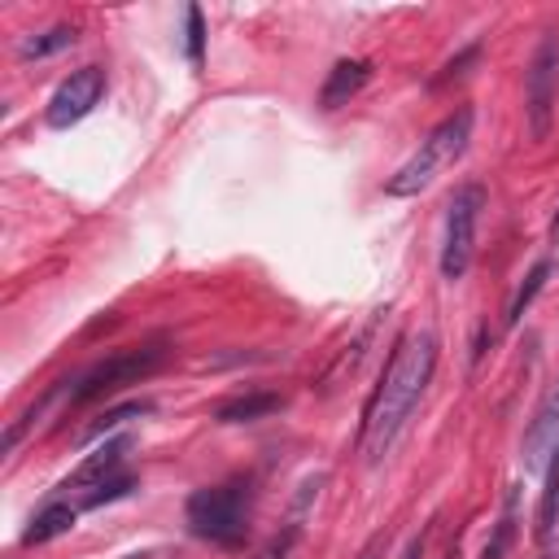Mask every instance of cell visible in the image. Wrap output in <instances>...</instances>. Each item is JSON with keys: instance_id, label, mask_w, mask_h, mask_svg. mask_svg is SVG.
<instances>
[{"instance_id": "cell-20", "label": "cell", "mask_w": 559, "mask_h": 559, "mask_svg": "<svg viewBox=\"0 0 559 559\" xmlns=\"http://www.w3.org/2000/svg\"><path fill=\"white\" fill-rule=\"evenodd\" d=\"M402 559H424V533H419V537H411V546L402 550Z\"/></svg>"}, {"instance_id": "cell-5", "label": "cell", "mask_w": 559, "mask_h": 559, "mask_svg": "<svg viewBox=\"0 0 559 559\" xmlns=\"http://www.w3.org/2000/svg\"><path fill=\"white\" fill-rule=\"evenodd\" d=\"M485 210L480 183H459L445 201V231H441V280H463L476 253V223Z\"/></svg>"}, {"instance_id": "cell-12", "label": "cell", "mask_w": 559, "mask_h": 559, "mask_svg": "<svg viewBox=\"0 0 559 559\" xmlns=\"http://www.w3.org/2000/svg\"><path fill=\"white\" fill-rule=\"evenodd\" d=\"M271 411H280V397H275V393H240V397L223 402V406L214 411V419H218V424H249V419H262V415H271Z\"/></svg>"}, {"instance_id": "cell-11", "label": "cell", "mask_w": 559, "mask_h": 559, "mask_svg": "<svg viewBox=\"0 0 559 559\" xmlns=\"http://www.w3.org/2000/svg\"><path fill=\"white\" fill-rule=\"evenodd\" d=\"M74 520H79V511H74L70 502H48L44 511H35V515H31V524H26L22 542H26V546H44V542H52V537L70 533V528H74Z\"/></svg>"}, {"instance_id": "cell-10", "label": "cell", "mask_w": 559, "mask_h": 559, "mask_svg": "<svg viewBox=\"0 0 559 559\" xmlns=\"http://www.w3.org/2000/svg\"><path fill=\"white\" fill-rule=\"evenodd\" d=\"M127 450H131V437H114V441H105L96 454H87L83 463H79V472L66 480V489L70 485H105L109 476H118V467H122V459H127Z\"/></svg>"}, {"instance_id": "cell-6", "label": "cell", "mask_w": 559, "mask_h": 559, "mask_svg": "<svg viewBox=\"0 0 559 559\" xmlns=\"http://www.w3.org/2000/svg\"><path fill=\"white\" fill-rule=\"evenodd\" d=\"M555 96H559V31H546L533 48V61L524 70V118L528 135L546 140L555 127Z\"/></svg>"}, {"instance_id": "cell-9", "label": "cell", "mask_w": 559, "mask_h": 559, "mask_svg": "<svg viewBox=\"0 0 559 559\" xmlns=\"http://www.w3.org/2000/svg\"><path fill=\"white\" fill-rule=\"evenodd\" d=\"M367 79H371V61H362V57L336 61V66L328 70L323 87H319V109H341V105H349V100L367 87Z\"/></svg>"}, {"instance_id": "cell-17", "label": "cell", "mask_w": 559, "mask_h": 559, "mask_svg": "<svg viewBox=\"0 0 559 559\" xmlns=\"http://www.w3.org/2000/svg\"><path fill=\"white\" fill-rule=\"evenodd\" d=\"M140 415H148V402H127V406H114V411H105L92 428H87V437H105V432H114L118 424H127V419H140Z\"/></svg>"}, {"instance_id": "cell-15", "label": "cell", "mask_w": 559, "mask_h": 559, "mask_svg": "<svg viewBox=\"0 0 559 559\" xmlns=\"http://www.w3.org/2000/svg\"><path fill=\"white\" fill-rule=\"evenodd\" d=\"M515 489L507 493V502H502V515H498V524H493V537L485 542V550H480V559H507V550H511V542H515Z\"/></svg>"}, {"instance_id": "cell-2", "label": "cell", "mask_w": 559, "mask_h": 559, "mask_svg": "<svg viewBox=\"0 0 559 559\" xmlns=\"http://www.w3.org/2000/svg\"><path fill=\"white\" fill-rule=\"evenodd\" d=\"M472 122H476L472 105H459L454 114H445V118L419 140V148L389 175L384 192H389V197H419L437 175H445V170L463 157V148H467V140H472Z\"/></svg>"}, {"instance_id": "cell-3", "label": "cell", "mask_w": 559, "mask_h": 559, "mask_svg": "<svg viewBox=\"0 0 559 559\" xmlns=\"http://www.w3.org/2000/svg\"><path fill=\"white\" fill-rule=\"evenodd\" d=\"M183 520H188V533L210 542V546H245L249 537V520H253V493L245 480H231V485H205L188 498L183 507Z\"/></svg>"}, {"instance_id": "cell-19", "label": "cell", "mask_w": 559, "mask_h": 559, "mask_svg": "<svg viewBox=\"0 0 559 559\" xmlns=\"http://www.w3.org/2000/svg\"><path fill=\"white\" fill-rule=\"evenodd\" d=\"M183 26H188V61L201 66V52H205V26H201V9H197V4L183 13Z\"/></svg>"}, {"instance_id": "cell-21", "label": "cell", "mask_w": 559, "mask_h": 559, "mask_svg": "<svg viewBox=\"0 0 559 559\" xmlns=\"http://www.w3.org/2000/svg\"><path fill=\"white\" fill-rule=\"evenodd\" d=\"M546 240H550V245H559V205H555V214H550V227H546Z\"/></svg>"}, {"instance_id": "cell-8", "label": "cell", "mask_w": 559, "mask_h": 559, "mask_svg": "<svg viewBox=\"0 0 559 559\" xmlns=\"http://www.w3.org/2000/svg\"><path fill=\"white\" fill-rule=\"evenodd\" d=\"M555 450H559V389H550V397L537 406V415H533V424L524 432V467L528 472H537V467L546 472Z\"/></svg>"}, {"instance_id": "cell-13", "label": "cell", "mask_w": 559, "mask_h": 559, "mask_svg": "<svg viewBox=\"0 0 559 559\" xmlns=\"http://www.w3.org/2000/svg\"><path fill=\"white\" fill-rule=\"evenodd\" d=\"M559 524V450L546 463V485H542V502H537V542L546 546L555 537Z\"/></svg>"}, {"instance_id": "cell-18", "label": "cell", "mask_w": 559, "mask_h": 559, "mask_svg": "<svg viewBox=\"0 0 559 559\" xmlns=\"http://www.w3.org/2000/svg\"><path fill=\"white\" fill-rule=\"evenodd\" d=\"M135 489V476H127V472H118V476H109L105 485H96L92 493H87V507H100V502H114V498H122V493H131Z\"/></svg>"}, {"instance_id": "cell-16", "label": "cell", "mask_w": 559, "mask_h": 559, "mask_svg": "<svg viewBox=\"0 0 559 559\" xmlns=\"http://www.w3.org/2000/svg\"><path fill=\"white\" fill-rule=\"evenodd\" d=\"M70 44H74V26H52V31H44V35L22 39L17 57H22V61H31V57H52V52H61V48H70Z\"/></svg>"}, {"instance_id": "cell-14", "label": "cell", "mask_w": 559, "mask_h": 559, "mask_svg": "<svg viewBox=\"0 0 559 559\" xmlns=\"http://www.w3.org/2000/svg\"><path fill=\"white\" fill-rule=\"evenodd\" d=\"M550 271H555L550 262H537V266H533V271L524 275V284L515 288V297H511V306H507V328H515V323L524 319V310L533 306V297H537V293L546 288V280H550Z\"/></svg>"}, {"instance_id": "cell-4", "label": "cell", "mask_w": 559, "mask_h": 559, "mask_svg": "<svg viewBox=\"0 0 559 559\" xmlns=\"http://www.w3.org/2000/svg\"><path fill=\"white\" fill-rule=\"evenodd\" d=\"M170 358V345L166 341H148V345H127V349H118V354H109V358H100L96 367H87L79 380H74V389L66 393L70 397V406H83V402H100V397H114V393H122L127 384H140V380H148L162 362Z\"/></svg>"}, {"instance_id": "cell-22", "label": "cell", "mask_w": 559, "mask_h": 559, "mask_svg": "<svg viewBox=\"0 0 559 559\" xmlns=\"http://www.w3.org/2000/svg\"><path fill=\"white\" fill-rule=\"evenodd\" d=\"M380 546H384V537H376V542H371V546H367L358 559H376V555H380Z\"/></svg>"}, {"instance_id": "cell-7", "label": "cell", "mask_w": 559, "mask_h": 559, "mask_svg": "<svg viewBox=\"0 0 559 559\" xmlns=\"http://www.w3.org/2000/svg\"><path fill=\"white\" fill-rule=\"evenodd\" d=\"M100 96H105V70H100V66H83V70H74L70 79L57 83V92L48 96L44 118H48L52 131H66V127L83 122V118L100 105Z\"/></svg>"}, {"instance_id": "cell-1", "label": "cell", "mask_w": 559, "mask_h": 559, "mask_svg": "<svg viewBox=\"0 0 559 559\" xmlns=\"http://www.w3.org/2000/svg\"><path fill=\"white\" fill-rule=\"evenodd\" d=\"M432 371H437V336L428 328L402 336L393 358H389V367H384V376H380V384H376L367 419H362V454H367V463H380L393 450V441L402 437L406 419L415 415Z\"/></svg>"}]
</instances>
